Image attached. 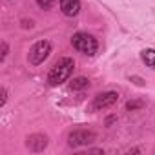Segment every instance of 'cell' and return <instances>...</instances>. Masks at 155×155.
<instances>
[{
	"instance_id": "cell-4",
	"label": "cell",
	"mask_w": 155,
	"mask_h": 155,
	"mask_svg": "<svg viewBox=\"0 0 155 155\" xmlns=\"http://www.w3.org/2000/svg\"><path fill=\"white\" fill-rule=\"evenodd\" d=\"M97 139V133L91 130H75L68 135V146L69 148H81V146H88Z\"/></svg>"
},
{
	"instance_id": "cell-11",
	"label": "cell",
	"mask_w": 155,
	"mask_h": 155,
	"mask_svg": "<svg viewBox=\"0 0 155 155\" xmlns=\"http://www.w3.org/2000/svg\"><path fill=\"white\" fill-rule=\"evenodd\" d=\"M55 2H57V0H37V6L40 9H51L55 6Z\"/></svg>"
},
{
	"instance_id": "cell-5",
	"label": "cell",
	"mask_w": 155,
	"mask_h": 155,
	"mask_svg": "<svg viewBox=\"0 0 155 155\" xmlns=\"http://www.w3.org/2000/svg\"><path fill=\"white\" fill-rule=\"evenodd\" d=\"M119 101V93L117 91H102L99 95H95L93 102L90 104V111H101V110H108L111 106H115Z\"/></svg>"
},
{
	"instance_id": "cell-8",
	"label": "cell",
	"mask_w": 155,
	"mask_h": 155,
	"mask_svg": "<svg viewBox=\"0 0 155 155\" xmlns=\"http://www.w3.org/2000/svg\"><path fill=\"white\" fill-rule=\"evenodd\" d=\"M140 60L146 64V68L155 69V49L153 48H146L140 51Z\"/></svg>"
},
{
	"instance_id": "cell-16",
	"label": "cell",
	"mask_w": 155,
	"mask_h": 155,
	"mask_svg": "<svg viewBox=\"0 0 155 155\" xmlns=\"http://www.w3.org/2000/svg\"><path fill=\"white\" fill-rule=\"evenodd\" d=\"M113 120H117V117H110V119H108V120H106V126H110V124H111V122H113Z\"/></svg>"
},
{
	"instance_id": "cell-13",
	"label": "cell",
	"mask_w": 155,
	"mask_h": 155,
	"mask_svg": "<svg viewBox=\"0 0 155 155\" xmlns=\"http://www.w3.org/2000/svg\"><path fill=\"white\" fill-rule=\"evenodd\" d=\"M8 53H9V46H8V42H2V55H0V62L6 60Z\"/></svg>"
},
{
	"instance_id": "cell-1",
	"label": "cell",
	"mask_w": 155,
	"mask_h": 155,
	"mask_svg": "<svg viewBox=\"0 0 155 155\" xmlns=\"http://www.w3.org/2000/svg\"><path fill=\"white\" fill-rule=\"evenodd\" d=\"M73 69H75V60H73L71 57H62V58H58V60L53 64V68L49 69V73H48V84L53 86V88L64 84L69 77H71Z\"/></svg>"
},
{
	"instance_id": "cell-7",
	"label": "cell",
	"mask_w": 155,
	"mask_h": 155,
	"mask_svg": "<svg viewBox=\"0 0 155 155\" xmlns=\"http://www.w3.org/2000/svg\"><path fill=\"white\" fill-rule=\"evenodd\" d=\"M58 4H60L62 15H66L69 18L81 13V0H58Z\"/></svg>"
},
{
	"instance_id": "cell-6",
	"label": "cell",
	"mask_w": 155,
	"mask_h": 155,
	"mask_svg": "<svg viewBox=\"0 0 155 155\" xmlns=\"http://www.w3.org/2000/svg\"><path fill=\"white\" fill-rule=\"evenodd\" d=\"M48 144H49V140H48V137H46L44 133H33V135H29L28 140H26V148H28L29 151H33V153L44 151V150L48 148Z\"/></svg>"
},
{
	"instance_id": "cell-9",
	"label": "cell",
	"mask_w": 155,
	"mask_h": 155,
	"mask_svg": "<svg viewBox=\"0 0 155 155\" xmlns=\"http://www.w3.org/2000/svg\"><path fill=\"white\" fill-rule=\"evenodd\" d=\"M86 88H90V81L86 77H75V79L69 82L71 91H81V90H86Z\"/></svg>"
},
{
	"instance_id": "cell-12",
	"label": "cell",
	"mask_w": 155,
	"mask_h": 155,
	"mask_svg": "<svg viewBox=\"0 0 155 155\" xmlns=\"http://www.w3.org/2000/svg\"><path fill=\"white\" fill-rule=\"evenodd\" d=\"M128 79H130V82H133L135 86H144V84H146V81L142 79V77H137V75H130Z\"/></svg>"
},
{
	"instance_id": "cell-3",
	"label": "cell",
	"mask_w": 155,
	"mask_h": 155,
	"mask_svg": "<svg viewBox=\"0 0 155 155\" xmlns=\"http://www.w3.org/2000/svg\"><path fill=\"white\" fill-rule=\"evenodd\" d=\"M51 53V42L49 40H38L29 48L28 53V60L31 66H40Z\"/></svg>"
},
{
	"instance_id": "cell-2",
	"label": "cell",
	"mask_w": 155,
	"mask_h": 155,
	"mask_svg": "<svg viewBox=\"0 0 155 155\" xmlns=\"http://www.w3.org/2000/svg\"><path fill=\"white\" fill-rule=\"evenodd\" d=\"M71 44H73V48H75L77 51L82 53V55H86V57H95L97 51H99V42H97V38H95L93 35L86 33V31L75 33V35L71 37Z\"/></svg>"
},
{
	"instance_id": "cell-15",
	"label": "cell",
	"mask_w": 155,
	"mask_h": 155,
	"mask_svg": "<svg viewBox=\"0 0 155 155\" xmlns=\"http://www.w3.org/2000/svg\"><path fill=\"white\" fill-rule=\"evenodd\" d=\"M22 28H33V20H29V22L24 20V22H22Z\"/></svg>"
},
{
	"instance_id": "cell-14",
	"label": "cell",
	"mask_w": 155,
	"mask_h": 155,
	"mask_svg": "<svg viewBox=\"0 0 155 155\" xmlns=\"http://www.w3.org/2000/svg\"><path fill=\"white\" fill-rule=\"evenodd\" d=\"M6 101H8V90H6V88H2V99H0V106H4V104H6Z\"/></svg>"
},
{
	"instance_id": "cell-10",
	"label": "cell",
	"mask_w": 155,
	"mask_h": 155,
	"mask_svg": "<svg viewBox=\"0 0 155 155\" xmlns=\"http://www.w3.org/2000/svg\"><path fill=\"white\" fill-rule=\"evenodd\" d=\"M142 108H144V101H140V99L126 102V111H137V110H142Z\"/></svg>"
}]
</instances>
